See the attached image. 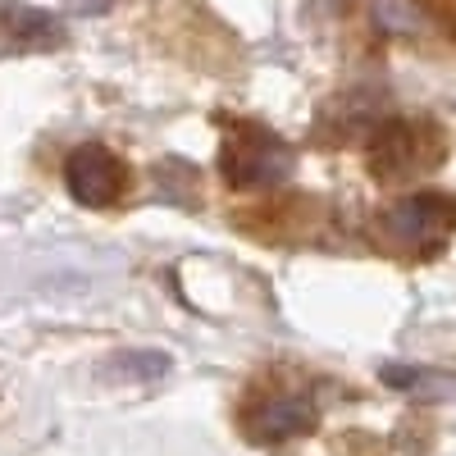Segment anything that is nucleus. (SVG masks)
Returning a JSON list of instances; mask_svg holds the SVG:
<instances>
[{
	"label": "nucleus",
	"instance_id": "nucleus-1",
	"mask_svg": "<svg viewBox=\"0 0 456 456\" xmlns=\"http://www.w3.org/2000/svg\"><path fill=\"white\" fill-rule=\"evenodd\" d=\"M292 151L270 133V128H238V133H228L224 142V156H219V169L224 178L233 183V187H247V192H260V187H279L288 183L292 174Z\"/></svg>",
	"mask_w": 456,
	"mask_h": 456
},
{
	"label": "nucleus",
	"instance_id": "nucleus-2",
	"mask_svg": "<svg viewBox=\"0 0 456 456\" xmlns=\"http://www.w3.org/2000/svg\"><path fill=\"white\" fill-rule=\"evenodd\" d=\"M64 183H69V192L78 206L87 210H114V206H124L128 192H133V169L114 156L110 146H78L69 156L64 165Z\"/></svg>",
	"mask_w": 456,
	"mask_h": 456
},
{
	"label": "nucleus",
	"instance_id": "nucleus-3",
	"mask_svg": "<svg viewBox=\"0 0 456 456\" xmlns=\"http://www.w3.org/2000/svg\"><path fill=\"white\" fill-rule=\"evenodd\" d=\"M315 425V397L297 384H274V388H256L251 406L242 415V429L256 443H279L292 434H306Z\"/></svg>",
	"mask_w": 456,
	"mask_h": 456
},
{
	"label": "nucleus",
	"instance_id": "nucleus-4",
	"mask_svg": "<svg viewBox=\"0 0 456 456\" xmlns=\"http://www.w3.org/2000/svg\"><path fill=\"white\" fill-rule=\"evenodd\" d=\"M456 224V201L443 197H420V201H402L384 215V233L393 242H429L443 238L447 228Z\"/></svg>",
	"mask_w": 456,
	"mask_h": 456
},
{
	"label": "nucleus",
	"instance_id": "nucleus-5",
	"mask_svg": "<svg viewBox=\"0 0 456 456\" xmlns=\"http://www.w3.org/2000/svg\"><path fill=\"white\" fill-rule=\"evenodd\" d=\"M370 160H374V174L379 178H411V174H425V169H434L443 160V142L429 146V133L393 128Z\"/></svg>",
	"mask_w": 456,
	"mask_h": 456
},
{
	"label": "nucleus",
	"instance_id": "nucleus-6",
	"mask_svg": "<svg viewBox=\"0 0 456 456\" xmlns=\"http://www.w3.org/2000/svg\"><path fill=\"white\" fill-rule=\"evenodd\" d=\"M0 19H10L5 28L28 46H60V23L42 10H23V5H0Z\"/></svg>",
	"mask_w": 456,
	"mask_h": 456
},
{
	"label": "nucleus",
	"instance_id": "nucleus-7",
	"mask_svg": "<svg viewBox=\"0 0 456 456\" xmlns=\"http://www.w3.org/2000/svg\"><path fill=\"white\" fill-rule=\"evenodd\" d=\"M119 370L133 374V379H160V374L169 370V361H165V356H124Z\"/></svg>",
	"mask_w": 456,
	"mask_h": 456
},
{
	"label": "nucleus",
	"instance_id": "nucleus-8",
	"mask_svg": "<svg viewBox=\"0 0 456 456\" xmlns=\"http://www.w3.org/2000/svg\"><path fill=\"white\" fill-rule=\"evenodd\" d=\"M78 5H83V10H105L110 0H78Z\"/></svg>",
	"mask_w": 456,
	"mask_h": 456
}]
</instances>
